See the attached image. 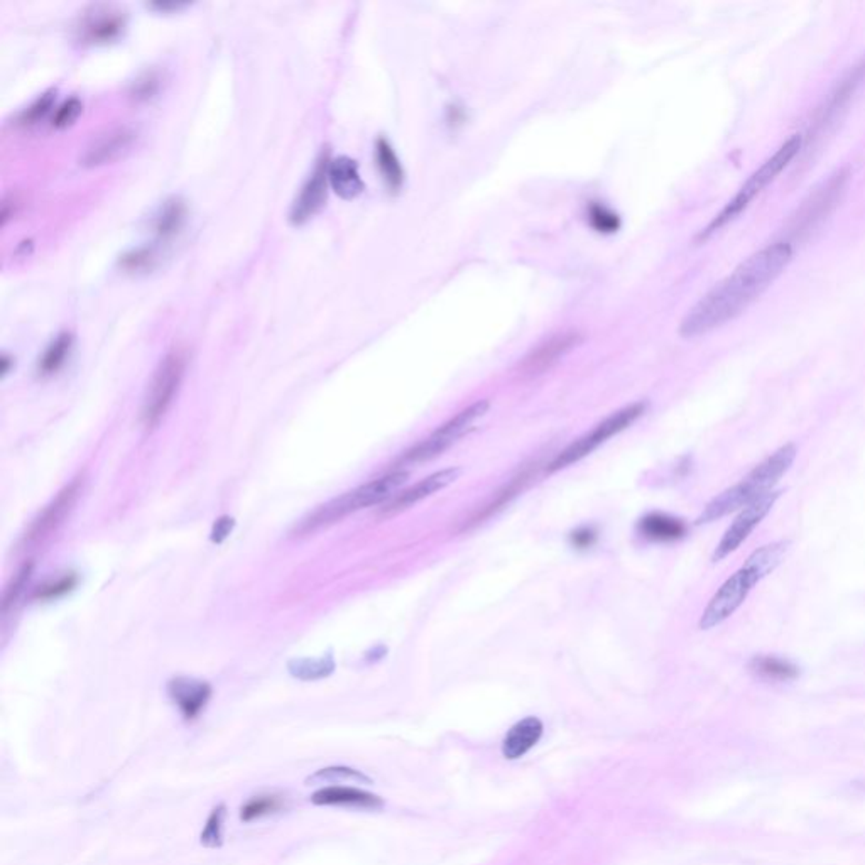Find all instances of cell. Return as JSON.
<instances>
[{"mask_svg": "<svg viewBox=\"0 0 865 865\" xmlns=\"http://www.w3.org/2000/svg\"><path fill=\"white\" fill-rule=\"evenodd\" d=\"M312 803L316 807H348L360 809H381L384 799L369 791L354 786H326L312 795Z\"/></svg>", "mask_w": 865, "mask_h": 865, "instance_id": "obj_18", "label": "cell"}, {"mask_svg": "<svg viewBox=\"0 0 865 865\" xmlns=\"http://www.w3.org/2000/svg\"><path fill=\"white\" fill-rule=\"evenodd\" d=\"M78 577L77 573H67L63 577L57 578L53 582H47L43 587L35 592V599L37 600H57L63 595L69 593L71 590L77 587Z\"/></svg>", "mask_w": 865, "mask_h": 865, "instance_id": "obj_35", "label": "cell"}, {"mask_svg": "<svg viewBox=\"0 0 865 865\" xmlns=\"http://www.w3.org/2000/svg\"><path fill=\"white\" fill-rule=\"evenodd\" d=\"M490 411L489 401H477L465 407L458 415L453 416L445 425L435 429L427 438L419 441L411 450L404 451L399 463L427 462L437 458L443 451L448 450L457 441L472 433L477 425Z\"/></svg>", "mask_w": 865, "mask_h": 865, "instance_id": "obj_6", "label": "cell"}, {"mask_svg": "<svg viewBox=\"0 0 865 865\" xmlns=\"http://www.w3.org/2000/svg\"><path fill=\"white\" fill-rule=\"evenodd\" d=\"M803 146H805L803 134H793L791 138L786 139L785 144H781L779 149L776 150L771 158H767L754 173L750 174L747 181L738 188L734 198L716 213V219L698 233L696 241L698 242L708 241L712 235H716V232L727 227L730 221L738 219L752 205V201L759 197L767 186L774 183L777 176L783 173L791 162L795 161V158L801 152Z\"/></svg>", "mask_w": 865, "mask_h": 865, "instance_id": "obj_4", "label": "cell"}, {"mask_svg": "<svg viewBox=\"0 0 865 865\" xmlns=\"http://www.w3.org/2000/svg\"><path fill=\"white\" fill-rule=\"evenodd\" d=\"M597 536L599 532L595 531L592 526H583L570 534V542L577 550H589L597 541Z\"/></svg>", "mask_w": 865, "mask_h": 865, "instance_id": "obj_39", "label": "cell"}, {"mask_svg": "<svg viewBox=\"0 0 865 865\" xmlns=\"http://www.w3.org/2000/svg\"><path fill=\"white\" fill-rule=\"evenodd\" d=\"M757 583H759L757 577L750 572L749 568L742 566L732 577L726 580V583L720 589L716 590V595L705 607L698 627L702 631H710L716 625L726 623L728 617L746 602L750 590L754 589Z\"/></svg>", "mask_w": 865, "mask_h": 865, "instance_id": "obj_8", "label": "cell"}, {"mask_svg": "<svg viewBox=\"0 0 865 865\" xmlns=\"http://www.w3.org/2000/svg\"><path fill=\"white\" fill-rule=\"evenodd\" d=\"M80 490L81 479H75L71 484L67 485L29 526V531L26 532V541L29 544L41 541L49 532L55 531L71 512L73 506L77 504Z\"/></svg>", "mask_w": 865, "mask_h": 865, "instance_id": "obj_15", "label": "cell"}, {"mask_svg": "<svg viewBox=\"0 0 865 865\" xmlns=\"http://www.w3.org/2000/svg\"><path fill=\"white\" fill-rule=\"evenodd\" d=\"M186 213V203L180 197L168 198L162 203L152 219V231L160 242L173 239L174 235L183 229Z\"/></svg>", "mask_w": 865, "mask_h": 865, "instance_id": "obj_22", "label": "cell"}, {"mask_svg": "<svg viewBox=\"0 0 865 865\" xmlns=\"http://www.w3.org/2000/svg\"><path fill=\"white\" fill-rule=\"evenodd\" d=\"M460 475H462L460 467H448V469H443L439 472L427 475V479L419 480L417 484L411 485L406 490H401L391 500H387L381 508V516H393L397 512H403L406 509L413 508L417 502L425 500L427 497L435 496L439 490H443L448 485L457 482Z\"/></svg>", "mask_w": 865, "mask_h": 865, "instance_id": "obj_14", "label": "cell"}, {"mask_svg": "<svg viewBox=\"0 0 865 865\" xmlns=\"http://www.w3.org/2000/svg\"><path fill=\"white\" fill-rule=\"evenodd\" d=\"M12 366H14V360H12L9 355H5V354H4L2 358H0V372H2V376H7V374H9V370H11Z\"/></svg>", "mask_w": 865, "mask_h": 865, "instance_id": "obj_41", "label": "cell"}, {"mask_svg": "<svg viewBox=\"0 0 865 865\" xmlns=\"http://www.w3.org/2000/svg\"><path fill=\"white\" fill-rule=\"evenodd\" d=\"M590 225L600 233H613L621 229V219L603 205L593 203L589 208Z\"/></svg>", "mask_w": 865, "mask_h": 865, "instance_id": "obj_34", "label": "cell"}, {"mask_svg": "<svg viewBox=\"0 0 865 865\" xmlns=\"http://www.w3.org/2000/svg\"><path fill=\"white\" fill-rule=\"evenodd\" d=\"M31 570H33V565H31V563H26V565H24L23 568L17 572V575H15V578L12 580L11 585L7 587L5 593H4L2 611H9V609H11L12 603L21 597V593H23L26 583H27V582H29V578H31Z\"/></svg>", "mask_w": 865, "mask_h": 865, "instance_id": "obj_36", "label": "cell"}, {"mask_svg": "<svg viewBox=\"0 0 865 865\" xmlns=\"http://www.w3.org/2000/svg\"><path fill=\"white\" fill-rule=\"evenodd\" d=\"M335 669V663L332 656L320 659H294L289 663V673L303 681H314L326 678L332 674Z\"/></svg>", "mask_w": 865, "mask_h": 865, "instance_id": "obj_29", "label": "cell"}, {"mask_svg": "<svg viewBox=\"0 0 865 865\" xmlns=\"http://www.w3.org/2000/svg\"><path fill=\"white\" fill-rule=\"evenodd\" d=\"M227 819V807L220 803L208 815L205 829L200 835V843L205 849H220L223 845V823Z\"/></svg>", "mask_w": 865, "mask_h": 865, "instance_id": "obj_32", "label": "cell"}, {"mask_svg": "<svg viewBox=\"0 0 865 865\" xmlns=\"http://www.w3.org/2000/svg\"><path fill=\"white\" fill-rule=\"evenodd\" d=\"M306 786L338 785V783H355V785H372L374 781L367 774L346 767V766H330L306 777Z\"/></svg>", "mask_w": 865, "mask_h": 865, "instance_id": "obj_26", "label": "cell"}, {"mask_svg": "<svg viewBox=\"0 0 865 865\" xmlns=\"http://www.w3.org/2000/svg\"><path fill=\"white\" fill-rule=\"evenodd\" d=\"M158 259L156 245H140L120 257V266L128 273H148L158 264Z\"/></svg>", "mask_w": 865, "mask_h": 865, "instance_id": "obj_31", "label": "cell"}, {"mask_svg": "<svg viewBox=\"0 0 865 865\" xmlns=\"http://www.w3.org/2000/svg\"><path fill=\"white\" fill-rule=\"evenodd\" d=\"M128 15L116 5L97 4L81 14L77 36L85 45H105L124 33Z\"/></svg>", "mask_w": 865, "mask_h": 865, "instance_id": "obj_10", "label": "cell"}, {"mask_svg": "<svg viewBox=\"0 0 865 865\" xmlns=\"http://www.w3.org/2000/svg\"><path fill=\"white\" fill-rule=\"evenodd\" d=\"M797 447L793 443H788L779 450L774 451L771 457L759 463L744 480L712 499L705 506L704 512L698 516L696 524L702 526L722 520L738 509L747 508L759 497L773 492L774 485L791 469V465L797 460Z\"/></svg>", "mask_w": 865, "mask_h": 865, "instance_id": "obj_2", "label": "cell"}, {"mask_svg": "<svg viewBox=\"0 0 865 865\" xmlns=\"http://www.w3.org/2000/svg\"><path fill=\"white\" fill-rule=\"evenodd\" d=\"M789 550V541H776L764 544L759 550H756L746 560L744 566L749 568L750 572L762 582L767 575H771L777 566L783 563L786 553Z\"/></svg>", "mask_w": 865, "mask_h": 865, "instance_id": "obj_23", "label": "cell"}, {"mask_svg": "<svg viewBox=\"0 0 865 865\" xmlns=\"http://www.w3.org/2000/svg\"><path fill=\"white\" fill-rule=\"evenodd\" d=\"M158 85H160V78L156 73H146L144 77H140L136 83H134V90H132V95L138 98V100H146L152 97L156 90H158Z\"/></svg>", "mask_w": 865, "mask_h": 865, "instance_id": "obj_38", "label": "cell"}, {"mask_svg": "<svg viewBox=\"0 0 865 865\" xmlns=\"http://www.w3.org/2000/svg\"><path fill=\"white\" fill-rule=\"evenodd\" d=\"M646 401H639V403L629 404L623 409L607 416L597 427H592L589 433H585L583 437H580L573 443H570L565 450L560 451L550 462V465L546 467V470L550 473L560 472V470H565L575 463L582 462L583 458H587L603 443H607L609 439L621 435L627 427H633L635 421L646 413Z\"/></svg>", "mask_w": 865, "mask_h": 865, "instance_id": "obj_5", "label": "cell"}, {"mask_svg": "<svg viewBox=\"0 0 865 865\" xmlns=\"http://www.w3.org/2000/svg\"><path fill=\"white\" fill-rule=\"evenodd\" d=\"M749 668L762 680L777 681V683L797 680L799 676V668L797 664L777 656H766V654L756 656L750 659Z\"/></svg>", "mask_w": 865, "mask_h": 865, "instance_id": "obj_25", "label": "cell"}, {"mask_svg": "<svg viewBox=\"0 0 865 865\" xmlns=\"http://www.w3.org/2000/svg\"><path fill=\"white\" fill-rule=\"evenodd\" d=\"M55 98H57V90H47V92L43 93L27 108H24L23 112L15 118V122L19 126L37 124L39 120H43L49 114V110L55 105Z\"/></svg>", "mask_w": 865, "mask_h": 865, "instance_id": "obj_33", "label": "cell"}, {"mask_svg": "<svg viewBox=\"0 0 865 865\" xmlns=\"http://www.w3.org/2000/svg\"><path fill=\"white\" fill-rule=\"evenodd\" d=\"M81 108H83V105H81L78 97H71L68 100H65L63 104L59 105L58 110L55 112L53 126L61 129L73 124L80 116Z\"/></svg>", "mask_w": 865, "mask_h": 865, "instance_id": "obj_37", "label": "cell"}, {"mask_svg": "<svg viewBox=\"0 0 865 865\" xmlns=\"http://www.w3.org/2000/svg\"><path fill=\"white\" fill-rule=\"evenodd\" d=\"M232 528H233V520L232 518H221V520L215 522L213 526V532H211V540L215 542H221L229 534H231Z\"/></svg>", "mask_w": 865, "mask_h": 865, "instance_id": "obj_40", "label": "cell"}, {"mask_svg": "<svg viewBox=\"0 0 865 865\" xmlns=\"http://www.w3.org/2000/svg\"><path fill=\"white\" fill-rule=\"evenodd\" d=\"M781 494H783V490H773L766 496L759 497L757 500H754L747 508L742 509V512L728 526L727 531L722 536L720 542L716 544L712 561L718 563V561L726 560L734 551H737L740 544L749 538L750 532L754 531V528L759 526V522L769 514V510L773 509L776 500L781 497Z\"/></svg>", "mask_w": 865, "mask_h": 865, "instance_id": "obj_9", "label": "cell"}, {"mask_svg": "<svg viewBox=\"0 0 865 865\" xmlns=\"http://www.w3.org/2000/svg\"><path fill=\"white\" fill-rule=\"evenodd\" d=\"M793 257L795 245L789 241L764 245L690 308L681 320V336H704L738 318L773 286L776 279L791 264Z\"/></svg>", "mask_w": 865, "mask_h": 865, "instance_id": "obj_1", "label": "cell"}, {"mask_svg": "<svg viewBox=\"0 0 865 865\" xmlns=\"http://www.w3.org/2000/svg\"><path fill=\"white\" fill-rule=\"evenodd\" d=\"M138 140V130L132 126H118L110 129L98 138L92 140V144L85 149L81 156V164L95 168L110 162L118 161L134 148Z\"/></svg>", "mask_w": 865, "mask_h": 865, "instance_id": "obj_13", "label": "cell"}, {"mask_svg": "<svg viewBox=\"0 0 865 865\" xmlns=\"http://www.w3.org/2000/svg\"><path fill=\"white\" fill-rule=\"evenodd\" d=\"M409 479V472L404 470H393L386 473L376 480H370L367 484L360 485L357 489L345 492L340 497H335L330 502L313 510L308 518L301 520L300 526H296V536H306L312 532L318 531L326 526H332L335 522L344 520L350 514H355L362 509L379 506L382 502L391 500L396 492L403 487Z\"/></svg>", "mask_w": 865, "mask_h": 865, "instance_id": "obj_3", "label": "cell"}, {"mask_svg": "<svg viewBox=\"0 0 865 865\" xmlns=\"http://www.w3.org/2000/svg\"><path fill=\"white\" fill-rule=\"evenodd\" d=\"M686 531L685 520L663 512H649L637 522V532L649 541H678L686 536Z\"/></svg>", "mask_w": 865, "mask_h": 865, "instance_id": "obj_20", "label": "cell"}, {"mask_svg": "<svg viewBox=\"0 0 865 865\" xmlns=\"http://www.w3.org/2000/svg\"><path fill=\"white\" fill-rule=\"evenodd\" d=\"M71 346H73V335L68 334V332L59 334L45 350L43 357L39 358V366H37L39 374L43 377L57 374L63 367V364L67 362L69 352H71Z\"/></svg>", "mask_w": 865, "mask_h": 865, "instance_id": "obj_28", "label": "cell"}, {"mask_svg": "<svg viewBox=\"0 0 865 865\" xmlns=\"http://www.w3.org/2000/svg\"><path fill=\"white\" fill-rule=\"evenodd\" d=\"M376 160H377V166L381 170L386 185L394 191L399 190L404 181L403 166L397 160L393 146L384 138L379 139L376 144Z\"/></svg>", "mask_w": 865, "mask_h": 865, "instance_id": "obj_27", "label": "cell"}, {"mask_svg": "<svg viewBox=\"0 0 865 865\" xmlns=\"http://www.w3.org/2000/svg\"><path fill=\"white\" fill-rule=\"evenodd\" d=\"M284 808V799L279 795H259L252 797L241 808V819L243 823H252L255 819L274 815Z\"/></svg>", "mask_w": 865, "mask_h": 865, "instance_id": "obj_30", "label": "cell"}, {"mask_svg": "<svg viewBox=\"0 0 865 865\" xmlns=\"http://www.w3.org/2000/svg\"><path fill=\"white\" fill-rule=\"evenodd\" d=\"M847 183H849V173L845 170H840L831 174L821 188H817V191L809 195V200L805 201L798 211V233L811 231L830 213L835 205L840 201Z\"/></svg>", "mask_w": 865, "mask_h": 865, "instance_id": "obj_11", "label": "cell"}, {"mask_svg": "<svg viewBox=\"0 0 865 865\" xmlns=\"http://www.w3.org/2000/svg\"><path fill=\"white\" fill-rule=\"evenodd\" d=\"M530 480H531V473H530V470H524V472L518 475L516 479H512L502 490L497 492L496 497H494L487 506H484L482 510H479V512L473 516L472 520H469V524H465V530L482 524L485 520L492 518L500 509L506 508L514 497L522 492V489L528 485Z\"/></svg>", "mask_w": 865, "mask_h": 865, "instance_id": "obj_24", "label": "cell"}, {"mask_svg": "<svg viewBox=\"0 0 865 865\" xmlns=\"http://www.w3.org/2000/svg\"><path fill=\"white\" fill-rule=\"evenodd\" d=\"M582 342V336L575 332L554 335L550 340L536 346L528 357L522 360L520 370L524 376H538L544 370L550 369L560 358L566 355L570 350Z\"/></svg>", "mask_w": 865, "mask_h": 865, "instance_id": "obj_17", "label": "cell"}, {"mask_svg": "<svg viewBox=\"0 0 865 865\" xmlns=\"http://www.w3.org/2000/svg\"><path fill=\"white\" fill-rule=\"evenodd\" d=\"M330 154L328 150H324L318 161L314 164V170L306 180V183L301 188L300 195L294 200L291 211H289V220L294 225L304 223L306 220L314 217L326 201V191H328V170H330Z\"/></svg>", "mask_w": 865, "mask_h": 865, "instance_id": "obj_12", "label": "cell"}, {"mask_svg": "<svg viewBox=\"0 0 865 865\" xmlns=\"http://www.w3.org/2000/svg\"><path fill=\"white\" fill-rule=\"evenodd\" d=\"M544 726L538 716H526L509 728L504 742L502 754L509 761H516L524 757L530 750L541 740Z\"/></svg>", "mask_w": 865, "mask_h": 865, "instance_id": "obj_19", "label": "cell"}, {"mask_svg": "<svg viewBox=\"0 0 865 865\" xmlns=\"http://www.w3.org/2000/svg\"><path fill=\"white\" fill-rule=\"evenodd\" d=\"M168 695L185 720H195L211 698V686L207 681L180 676L168 683Z\"/></svg>", "mask_w": 865, "mask_h": 865, "instance_id": "obj_16", "label": "cell"}, {"mask_svg": "<svg viewBox=\"0 0 865 865\" xmlns=\"http://www.w3.org/2000/svg\"><path fill=\"white\" fill-rule=\"evenodd\" d=\"M328 180L335 193L345 200L357 198L366 190V185L358 173L357 162L348 156H338L330 161Z\"/></svg>", "mask_w": 865, "mask_h": 865, "instance_id": "obj_21", "label": "cell"}, {"mask_svg": "<svg viewBox=\"0 0 865 865\" xmlns=\"http://www.w3.org/2000/svg\"><path fill=\"white\" fill-rule=\"evenodd\" d=\"M186 357L185 350L174 348L166 357L152 376L149 389L144 399L142 407V423L146 427H154L160 425L164 415L168 413L173 403L174 396L178 393L181 381L185 377Z\"/></svg>", "mask_w": 865, "mask_h": 865, "instance_id": "obj_7", "label": "cell"}]
</instances>
